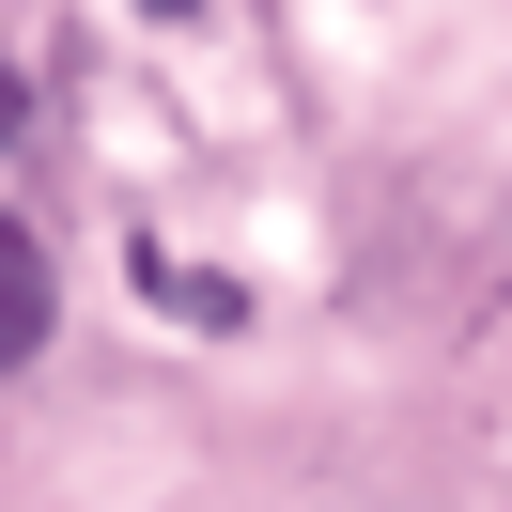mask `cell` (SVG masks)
Returning <instances> with one entry per match:
<instances>
[{
    "instance_id": "obj_1",
    "label": "cell",
    "mask_w": 512,
    "mask_h": 512,
    "mask_svg": "<svg viewBox=\"0 0 512 512\" xmlns=\"http://www.w3.org/2000/svg\"><path fill=\"white\" fill-rule=\"evenodd\" d=\"M32 342H47V249H32L16 218H0V373H16Z\"/></svg>"
},
{
    "instance_id": "obj_2",
    "label": "cell",
    "mask_w": 512,
    "mask_h": 512,
    "mask_svg": "<svg viewBox=\"0 0 512 512\" xmlns=\"http://www.w3.org/2000/svg\"><path fill=\"white\" fill-rule=\"evenodd\" d=\"M16 125H32V94H16V63H0V140H16Z\"/></svg>"
}]
</instances>
